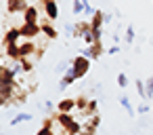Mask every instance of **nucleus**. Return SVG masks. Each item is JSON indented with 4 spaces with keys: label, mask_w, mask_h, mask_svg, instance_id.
Segmentation results:
<instances>
[{
    "label": "nucleus",
    "mask_w": 153,
    "mask_h": 135,
    "mask_svg": "<svg viewBox=\"0 0 153 135\" xmlns=\"http://www.w3.org/2000/svg\"><path fill=\"white\" fill-rule=\"evenodd\" d=\"M74 110H76V99H69V97H65V99L57 101V112H65V114H71Z\"/></svg>",
    "instance_id": "9d476101"
},
{
    "label": "nucleus",
    "mask_w": 153,
    "mask_h": 135,
    "mask_svg": "<svg viewBox=\"0 0 153 135\" xmlns=\"http://www.w3.org/2000/svg\"><path fill=\"white\" fill-rule=\"evenodd\" d=\"M147 112H149V103H147V101H143V103L136 108V114H147Z\"/></svg>",
    "instance_id": "a878e982"
},
{
    "label": "nucleus",
    "mask_w": 153,
    "mask_h": 135,
    "mask_svg": "<svg viewBox=\"0 0 153 135\" xmlns=\"http://www.w3.org/2000/svg\"><path fill=\"white\" fill-rule=\"evenodd\" d=\"M128 84H130L128 74H126V72H120V74H117V87H120V89H126Z\"/></svg>",
    "instance_id": "412c9836"
},
{
    "label": "nucleus",
    "mask_w": 153,
    "mask_h": 135,
    "mask_svg": "<svg viewBox=\"0 0 153 135\" xmlns=\"http://www.w3.org/2000/svg\"><path fill=\"white\" fill-rule=\"evenodd\" d=\"M82 2H84V13H86V15H90V17H92V15H94V13H97V9H94V7H92V5H90V2H88V0H82Z\"/></svg>",
    "instance_id": "393cba45"
},
{
    "label": "nucleus",
    "mask_w": 153,
    "mask_h": 135,
    "mask_svg": "<svg viewBox=\"0 0 153 135\" xmlns=\"http://www.w3.org/2000/svg\"><path fill=\"white\" fill-rule=\"evenodd\" d=\"M71 11H74V15H82L84 13V2H82V0H74Z\"/></svg>",
    "instance_id": "5701e85b"
},
{
    "label": "nucleus",
    "mask_w": 153,
    "mask_h": 135,
    "mask_svg": "<svg viewBox=\"0 0 153 135\" xmlns=\"http://www.w3.org/2000/svg\"><path fill=\"white\" fill-rule=\"evenodd\" d=\"M4 57H9V59H13V61H21V44H19V42L7 44V47H4Z\"/></svg>",
    "instance_id": "6e6552de"
},
{
    "label": "nucleus",
    "mask_w": 153,
    "mask_h": 135,
    "mask_svg": "<svg viewBox=\"0 0 153 135\" xmlns=\"http://www.w3.org/2000/svg\"><path fill=\"white\" fill-rule=\"evenodd\" d=\"M44 108H46V110H48V112H51V110H53V108H55V103H53V101H46V103H44Z\"/></svg>",
    "instance_id": "c756f323"
},
{
    "label": "nucleus",
    "mask_w": 153,
    "mask_h": 135,
    "mask_svg": "<svg viewBox=\"0 0 153 135\" xmlns=\"http://www.w3.org/2000/svg\"><path fill=\"white\" fill-rule=\"evenodd\" d=\"M19 38H21V30L15 26V28H11V30L4 32V36H2V47L13 44V42H19Z\"/></svg>",
    "instance_id": "0eeeda50"
},
{
    "label": "nucleus",
    "mask_w": 153,
    "mask_h": 135,
    "mask_svg": "<svg viewBox=\"0 0 153 135\" xmlns=\"http://www.w3.org/2000/svg\"><path fill=\"white\" fill-rule=\"evenodd\" d=\"M40 5L46 13V19L48 21H55L59 17V7H57V0H40Z\"/></svg>",
    "instance_id": "20e7f679"
},
{
    "label": "nucleus",
    "mask_w": 153,
    "mask_h": 135,
    "mask_svg": "<svg viewBox=\"0 0 153 135\" xmlns=\"http://www.w3.org/2000/svg\"><path fill=\"white\" fill-rule=\"evenodd\" d=\"M134 36H136V34H134V28H132V26H128V28H126V34H124V40H126L128 44H132Z\"/></svg>",
    "instance_id": "b1692460"
},
{
    "label": "nucleus",
    "mask_w": 153,
    "mask_h": 135,
    "mask_svg": "<svg viewBox=\"0 0 153 135\" xmlns=\"http://www.w3.org/2000/svg\"><path fill=\"white\" fill-rule=\"evenodd\" d=\"M76 80H78V78H76V74L71 72V63H69V70H67V72L63 74V78L59 80V89L63 91V89H67V87H71V84H74Z\"/></svg>",
    "instance_id": "9b49d317"
},
{
    "label": "nucleus",
    "mask_w": 153,
    "mask_h": 135,
    "mask_svg": "<svg viewBox=\"0 0 153 135\" xmlns=\"http://www.w3.org/2000/svg\"><path fill=\"white\" fill-rule=\"evenodd\" d=\"M88 101H90V99H86L84 95L76 97V110H80V112L84 114V112H86V108H88Z\"/></svg>",
    "instance_id": "6ab92c4d"
},
{
    "label": "nucleus",
    "mask_w": 153,
    "mask_h": 135,
    "mask_svg": "<svg viewBox=\"0 0 153 135\" xmlns=\"http://www.w3.org/2000/svg\"><path fill=\"white\" fill-rule=\"evenodd\" d=\"M36 135H55V133H53V127H40V131Z\"/></svg>",
    "instance_id": "bb28decb"
},
{
    "label": "nucleus",
    "mask_w": 153,
    "mask_h": 135,
    "mask_svg": "<svg viewBox=\"0 0 153 135\" xmlns=\"http://www.w3.org/2000/svg\"><path fill=\"white\" fill-rule=\"evenodd\" d=\"M2 135H4V133H2Z\"/></svg>",
    "instance_id": "2f4dec72"
},
{
    "label": "nucleus",
    "mask_w": 153,
    "mask_h": 135,
    "mask_svg": "<svg viewBox=\"0 0 153 135\" xmlns=\"http://www.w3.org/2000/svg\"><path fill=\"white\" fill-rule=\"evenodd\" d=\"M88 70H90V59H88V57L78 55V57H74V59H71V72L76 74V78H78V80H80V78H84V76L88 74Z\"/></svg>",
    "instance_id": "f257e3e1"
},
{
    "label": "nucleus",
    "mask_w": 153,
    "mask_h": 135,
    "mask_svg": "<svg viewBox=\"0 0 153 135\" xmlns=\"http://www.w3.org/2000/svg\"><path fill=\"white\" fill-rule=\"evenodd\" d=\"M107 53H109V55H117V53H120V47H117V44H111V47L107 49Z\"/></svg>",
    "instance_id": "cd10ccee"
},
{
    "label": "nucleus",
    "mask_w": 153,
    "mask_h": 135,
    "mask_svg": "<svg viewBox=\"0 0 153 135\" xmlns=\"http://www.w3.org/2000/svg\"><path fill=\"white\" fill-rule=\"evenodd\" d=\"M40 26H42V34H44L48 40H57V38H59V32H57V30L48 23V19H46L44 23H40Z\"/></svg>",
    "instance_id": "4468645a"
},
{
    "label": "nucleus",
    "mask_w": 153,
    "mask_h": 135,
    "mask_svg": "<svg viewBox=\"0 0 153 135\" xmlns=\"http://www.w3.org/2000/svg\"><path fill=\"white\" fill-rule=\"evenodd\" d=\"M120 106H122V108H124V110L128 112V116H130V118H132V116L136 114V110L132 108V103H130V99H128L126 95H122V97H120Z\"/></svg>",
    "instance_id": "dca6fc26"
},
{
    "label": "nucleus",
    "mask_w": 153,
    "mask_h": 135,
    "mask_svg": "<svg viewBox=\"0 0 153 135\" xmlns=\"http://www.w3.org/2000/svg\"><path fill=\"white\" fill-rule=\"evenodd\" d=\"M103 53H107V49L103 47V42H101V40H97L94 44L86 47V49H84V51H82L80 55H84V57H88V59L92 61V59H99V57H101Z\"/></svg>",
    "instance_id": "7ed1b4c3"
},
{
    "label": "nucleus",
    "mask_w": 153,
    "mask_h": 135,
    "mask_svg": "<svg viewBox=\"0 0 153 135\" xmlns=\"http://www.w3.org/2000/svg\"><path fill=\"white\" fill-rule=\"evenodd\" d=\"M134 87H136V93L143 101H147V87H145V80H134Z\"/></svg>",
    "instance_id": "a211bd4d"
},
{
    "label": "nucleus",
    "mask_w": 153,
    "mask_h": 135,
    "mask_svg": "<svg viewBox=\"0 0 153 135\" xmlns=\"http://www.w3.org/2000/svg\"><path fill=\"white\" fill-rule=\"evenodd\" d=\"M94 114H99V99H90L88 101V108H86V112H84V116H94Z\"/></svg>",
    "instance_id": "f3484780"
},
{
    "label": "nucleus",
    "mask_w": 153,
    "mask_h": 135,
    "mask_svg": "<svg viewBox=\"0 0 153 135\" xmlns=\"http://www.w3.org/2000/svg\"><path fill=\"white\" fill-rule=\"evenodd\" d=\"M27 0H7V13L15 15V13H25L27 11Z\"/></svg>",
    "instance_id": "423d86ee"
},
{
    "label": "nucleus",
    "mask_w": 153,
    "mask_h": 135,
    "mask_svg": "<svg viewBox=\"0 0 153 135\" xmlns=\"http://www.w3.org/2000/svg\"><path fill=\"white\" fill-rule=\"evenodd\" d=\"M90 32H92L90 21H78V23H74V34H71V36H76V38H84V36L90 34Z\"/></svg>",
    "instance_id": "1a4fd4ad"
},
{
    "label": "nucleus",
    "mask_w": 153,
    "mask_h": 135,
    "mask_svg": "<svg viewBox=\"0 0 153 135\" xmlns=\"http://www.w3.org/2000/svg\"><path fill=\"white\" fill-rule=\"evenodd\" d=\"M42 55H44V49H38V51H36V55H34V57H36V59H40V57H42Z\"/></svg>",
    "instance_id": "c85d7f7f"
},
{
    "label": "nucleus",
    "mask_w": 153,
    "mask_h": 135,
    "mask_svg": "<svg viewBox=\"0 0 153 135\" xmlns=\"http://www.w3.org/2000/svg\"><path fill=\"white\" fill-rule=\"evenodd\" d=\"M111 19H113V15H109V13H105V23H109Z\"/></svg>",
    "instance_id": "7c9ffc66"
},
{
    "label": "nucleus",
    "mask_w": 153,
    "mask_h": 135,
    "mask_svg": "<svg viewBox=\"0 0 153 135\" xmlns=\"http://www.w3.org/2000/svg\"><path fill=\"white\" fill-rule=\"evenodd\" d=\"M19 63H21V70H23L25 74H30V72L34 70V61H32V57H23Z\"/></svg>",
    "instance_id": "aec40b11"
},
{
    "label": "nucleus",
    "mask_w": 153,
    "mask_h": 135,
    "mask_svg": "<svg viewBox=\"0 0 153 135\" xmlns=\"http://www.w3.org/2000/svg\"><path fill=\"white\" fill-rule=\"evenodd\" d=\"M19 30H21V38H25V40H34L38 34H42L40 23H21Z\"/></svg>",
    "instance_id": "f03ea898"
},
{
    "label": "nucleus",
    "mask_w": 153,
    "mask_h": 135,
    "mask_svg": "<svg viewBox=\"0 0 153 135\" xmlns=\"http://www.w3.org/2000/svg\"><path fill=\"white\" fill-rule=\"evenodd\" d=\"M99 124H101V116H99V114L90 116L88 120L82 122V135H94L97 129H99Z\"/></svg>",
    "instance_id": "39448f33"
},
{
    "label": "nucleus",
    "mask_w": 153,
    "mask_h": 135,
    "mask_svg": "<svg viewBox=\"0 0 153 135\" xmlns=\"http://www.w3.org/2000/svg\"><path fill=\"white\" fill-rule=\"evenodd\" d=\"M36 51H38V47L34 44V40H25V42L21 44V59H23V57H34Z\"/></svg>",
    "instance_id": "ddd939ff"
},
{
    "label": "nucleus",
    "mask_w": 153,
    "mask_h": 135,
    "mask_svg": "<svg viewBox=\"0 0 153 135\" xmlns=\"http://www.w3.org/2000/svg\"><path fill=\"white\" fill-rule=\"evenodd\" d=\"M145 87H147V101H151L153 99V74L145 80Z\"/></svg>",
    "instance_id": "4be33fe9"
},
{
    "label": "nucleus",
    "mask_w": 153,
    "mask_h": 135,
    "mask_svg": "<svg viewBox=\"0 0 153 135\" xmlns=\"http://www.w3.org/2000/svg\"><path fill=\"white\" fill-rule=\"evenodd\" d=\"M30 120H32V114H27V112H17V114L11 118V127H17V124L30 122Z\"/></svg>",
    "instance_id": "2eb2a0df"
},
{
    "label": "nucleus",
    "mask_w": 153,
    "mask_h": 135,
    "mask_svg": "<svg viewBox=\"0 0 153 135\" xmlns=\"http://www.w3.org/2000/svg\"><path fill=\"white\" fill-rule=\"evenodd\" d=\"M23 23H38V7H27V11L23 13Z\"/></svg>",
    "instance_id": "f8f14e48"
}]
</instances>
